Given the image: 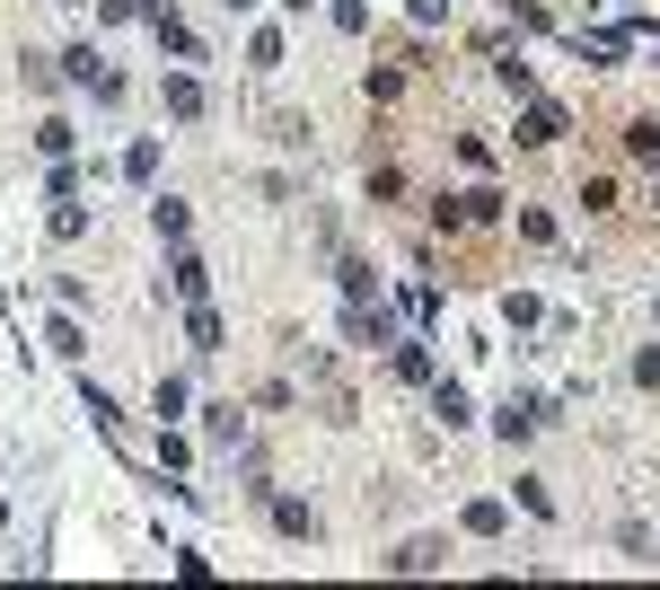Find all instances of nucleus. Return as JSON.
<instances>
[{"label":"nucleus","instance_id":"f257e3e1","mask_svg":"<svg viewBox=\"0 0 660 590\" xmlns=\"http://www.w3.org/2000/svg\"><path fill=\"white\" fill-rule=\"evenodd\" d=\"M432 221H440V230H493V221H502V194H493V186L440 194V203H432Z\"/></svg>","mask_w":660,"mask_h":590},{"label":"nucleus","instance_id":"f03ea898","mask_svg":"<svg viewBox=\"0 0 660 590\" xmlns=\"http://www.w3.org/2000/svg\"><path fill=\"white\" fill-rule=\"evenodd\" d=\"M538 423H547V397H529V388H511V397L493 406V432H502L511 450H529V441H538Z\"/></svg>","mask_w":660,"mask_h":590},{"label":"nucleus","instance_id":"7ed1b4c3","mask_svg":"<svg viewBox=\"0 0 660 590\" xmlns=\"http://www.w3.org/2000/svg\"><path fill=\"white\" fill-rule=\"evenodd\" d=\"M141 18H150V36H159V53H168V62H203V36H194V27H186L168 0H150Z\"/></svg>","mask_w":660,"mask_h":590},{"label":"nucleus","instance_id":"20e7f679","mask_svg":"<svg viewBox=\"0 0 660 590\" xmlns=\"http://www.w3.org/2000/svg\"><path fill=\"white\" fill-rule=\"evenodd\" d=\"M159 107H168L177 123H194L212 98H203V80H194V71H168V80H159Z\"/></svg>","mask_w":660,"mask_h":590},{"label":"nucleus","instance_id":"39448f33","mask_svg":"<svg viewBox=\"0 0 660 590\" xmlns=\"http://www.w3.org/2000/svg\"><path fill=\"white\" fill-rule=\"evenodd\" d=\"M547 141H563V107L529 98V116H520V150H547Z\"/></svg>","mask_w":660,"mask_h":590},{"label":"nucleus","instance_id":"423d86ee","mask_svg":"<svg viewBox=\"0 0 660 590\" xmlns=\"http://www.w3.org/2000/svg\"><path fill=\"white\" fill-rule=\"evenodd\" d=\"M440 564H449V538H414L388 556V573H440Z\"/></svg>","mask_w":660,"mask_h":590},{"label":"nucleus","instance_id":"0eeeda50","mask_svg":"<svg viewBox=\"0 0 660 590\" xmlns=\"http://www.w3.org/2000/svg\"><path fill=\"white\" fill-rule=\"evenodd\" d=\"M168 273H177V291H186V300H212V264H203L194 247H177V256H168Z\"/></svg>","mask_w":660,"mask_h":590},{"label":"nucleus","instance_id":"6e6552de","mask_svg":"<svg viewBox=\"0 0 660 590\" xmlns=\"http://www.w3.org/2000/svg\"><path fill=\"white\" fill-rule=\"evenodd\" d=\"M150 230L168 238V247H186V230H194V212H186L177 194H150Z\"/></svg>","mask_w":660,"mask_h":590},{"label":"nucleus","instance_id":"1a4fd4ad","mask_svg":"<svg viewBox=\"0 0 660 590\" xmlns=\"http://www.w3.org/2000/svg\"><path fill=\"white\" fill-rule=\"evenodd\" d=\"M432 414L449 423V432H467V423H476V406H467V388H458V379H432Z\"/></svg>","mask_w":660,"mask_h":590},{"label":"nucleus","instance_id":"9d476101","mask_svg":"<svg viewBox=\"0 0 660 590\" xmlns=\"http://www.w3.org/2000/svg\"><path fill=\"white\" fill-rule=\"evenodd\" d=\"M186 344H194V353H220V309L212 300H186Z\"/></svg>","mask_w":660,"mask_h":590},{"label":"nucleus","instance_id":"9b49d317","mask_svg":"<svg viewBox=\"0 0 660 590\" xmlns=\"http://www.w3.org/2000/svg\"><path fill=\"white\" fill-rule=\"evenodd\" d=\"M273 529H282V538H318V511L291 502V493H273Z\"/></svg>","mask_w":660,"mask_h":590},{"label":"nucleus","instance_id":"f8f14e48","mask_svg":"<svg viewBox=\"0 0 660 590\" xmlns=\"http://www.w3.org/2000/svg\"><path fill=\"white\" fill-rule=\"evenodd\" d=\"M80 406L98 414V432H107V441H114V432H123V406H114V397H107V388H98V379H80Z\"/></svg>","mask_w":660,"mask_h":590},{"label":"nucleus","instance_id":"ddd939ff","mask_svg":"<svg viewBox=\"0 0 660 590\" xmlns=\"http://www.w3.org/2000/svg\"><path fill=\"white\" fill-rule=\"evenodd\" d=\"M238 432H247V414H238V406H203V441H212V450H229Z\"/></svg>","mask_w":660,"mask_h":590},{"label":"nucleus","instance_id":"4468645a","mask_svg":"<svg viewBox=\"0 0 660 590\" xmlns=\"http://www.w3.org/2000/svg\"><path fill=\"white\" fill-rule=\"evenodd\" d=\"M247 71H282V27H256L247 36Z\"/></svg>","mask_w":660,"mask_h":590},{"label":"nucleus","instance_id":"2eb2a0df","mask_svg":"<svg viewBox=\"0 0 660 590\" xmlns=\"http://www.w3.org/2000/svg\"><path fill=\"white\" fill-rule=\"evenodd\" d=\"M493 80H502L511 98H538V71H529V53H502V62H493Z\"/></svg>","mask_w":660,"mask_h":590},{"label":"nucleus","instance_id":"dca6fc26","mask_svg":"<svg viewBox=\"0 0 660 590\" xmlns=\"http://www.w3.org/2000/svg\"><path fill=\"white\" fill-rule=\"evenodd\" d=\"M186 406H194V388H186V379H159V388H150V414H159V423H177Z\"/></svg>","mask_w":660,"mask_h":590},{"label":"nucleus","instance_id":"f3484780","mask_svg":"<svg viewBox=\"0 0 660 590\" xmlns=\"http://www.w3.org/2000/svg\"><path fill=\"white\" fill-rule=\"evenodd\" d=\"M334 273H343V300H379V273H370V264H361V256H343V264H334Z\"/></svg>","mask_w":660,"mask_h":590},{"label":"nucleus","instance_id":"a211bd4d","mask_svg":"<svg viewBox=\"0 0 660 590\" xmlns=\"http://www.w3.org/2000/svg\"><path fill=\"white\" fill-rule=\"evenodd\" d=\"M71 141H80V132H71L62 116H44V123H36V150H44V159H71Z\"/></svg>","mask_w":660,"mask_h":590},{"label":"nucleus","instance_id":"6ab92c4d","mask_svg":"<svg viewBox=\"0 0 660 590\" xmlns=\"http://www.w3.org/2000/svg\"><path fill=\"white\" fill-rule=\"evenodd\" d=\"M626 150H634V159H660V116H634V123H626Z\"/></svg>","mask_w":660,"mask_h":590},{"label":"nucleus","instance_id":"aec40b11","mask_svg":"<svg viewBox=\"0 0 660 590\" xmlns=\"http://www.w3.org/2000/svg\"><path fill=\"white\" fill-rule=\"evenodd\" d=\"M123 177L150 186V177H159V141H132V150H123Z\"/></svg>","mask_w":660,"mask_h":590},{"label":"nucleus","instance_id":"412c9836","mask_svg":"<svg viewBox=\"0 0 660 590\" xmlns=\"http://www.w3.org/2000/svg\"><path fill=\"white\" fill-rule=\"evenodd\" d=\"M502 18H511L520 36H547V27H554V18H547V9H538V0H502Z\"/></svg>","mask_w":660,"mask_h":590},{"label":"nucleus","instance_id":"4be33fe9","mask_svg":"<svg viewBox=\"0 0 660 590\" xmlns=\"http://www.w3.org/2000/svg\"><path fill=\"white\" fill-rule=\"evenodd\" d=\"M617 547H626L634 564H660V547H652V529H643V520H626V529H617Z\"/></svg>","mask_w":660,"mask_h":590},{"label":"nucleus","instance_id":"5701e85b","mask_svg":"<svg viewBox=\"0 0 660 590\" xmlns=\"http://www.w3.org/2000/svg\"><path fill=\"white\" fill-rule=\"evenodd\" d=\"M511 493H520V511H529V520H554V493H547V484H538V476H520Z\"/></svg>","mask_w":660,"mask_h":590},{"label":"nucleus","instance_id":"b1692460","mask_svg":"<svg viewBox=\"0 0 660 590\" xmlns=\"http://www.w3.org/2000/svg\"><path fill=\"white\" fill-rule=\"evenodd\" d=\"M53 238H89V203L62 194V203H53Z\"/></svg>","mask_w":660,"mask_h":590},{"label":"nucleus","instance_id":"393cba45","mask_svg":"<svg viewBox=\"0 0 660 590\" xmlns=\"http://www.w3.org/2000/svg\"><path fill=\"white\" fill-rule=\"evenodd\" d=\"M467 538H502V502H467Z\"/></svg>","mask_w":660,"mask_h":590},{"label":"nucleus","instance_id":"a878e982","mask_svg":"<svg viewBox=\"0 0 660 590\" xmlns=\"http://www.w3.org/2000/svg\"><path fill=\"white\" fill-rule=\"evenodd\" d=\"M44 344H53V353H62V361H80V353H89V344H80V327H71V318H53V327H44Z\"/></svg>","mask_w":660,"mask_h":590},{"label":"nucleus","instance_id":"bb28decb","mask_svg":"<svg viewBox=\"0 0 660 590\" xmlns=\"http://www.w3.org/2000/svg\"><path fill=\"white\" fill-rule=\"evenodd\" d=\"M361 89H370V107H388V98H397V89H406V71H388V62H379V71H370V80H361Z\"/></svg>","mask_w":660,"mask_h":590},{"label":"nucleus","instance_id":"cd10ccee","mask_svg":"<svg viewBox=\"0 0 660 590\" xmlns=\"http://www.w3.org/2000/svg\"><path fill=\"white\" fill-rule=\"evenodd\" d=\"M502 318H511V327H547V309H538L529 291H511V300H502Z\"/></svg>","mask_w":660,"mask_h":590},{"label":"nucleus","instance_id":"c85d7f7f","mask_svg":"<svg viewBox=\"0 0 660 590\" xmlns=\"http://www.w3.org/2000/svg\"><path fill=\"white\" fill-rule=\"evenodd\" d=\"M334 27H343V36H361V27H370V0H334Z\"/></svg>","mask_w":660,"mask_h":590},{"label":"nucleus","instance_id":"c756f323","mask_svg":"<svg viewBox=\"0 0 660 590\" xmlns=\"http://www.w3.org/2000/svg\"><path fill=\"white\" fill-rule=\"evenodd\" d=\"M634 388H660V353H652V344L634 353Z\"/></svg>","mask_w":660,"mask_h":590},{"label":"nucleus","instance_id":"7c9ffc66","mask_svg":"<svg viewBox=\"0 0 660 590\" xmlns=\"http://www.w3.org/2000/svg\"><path fill=\"white\" fill-rule=\"evenodd\" d=\"M406 9H414V27H440V18H449V0H406Z\"/></svg>","mask_w":660,"mask_h":590},{"label":"nucleus","instance_id":"2f4dec72","mask_svg":"<svg viewBox=\"0 0 660 590\" xmlns=\"http://www.w3.org/2000/svg\"><path fill=\"white\" fill-rule=\"evenodd\" d=\"M282 9H291V18H309V9H318V0H282Z\"/></svg>","mask_w":660,"mask_h":590},{"label":"nucleus","instance_id":"473e14b6","mask_svg":"<svg viewBox=\"0 0 660 590\" xmlns=\"http://www.w3.org/2000/svg\"><path fill=\"white\" fill-rule=\"evenodd\" d=\"M229 9H256V0H229Z\"/></svg>","mask_w":660,"mask_h":590},{"label":"nucleus","instance_id":"72a5a7b5","mask_svg":"<svg viewBox=\"0 0 660 590\" xmlns=\"http://www.w3.org/2000/svg\"><path fill=\"white\" fill-rule=\"evenodd\" d=\"M652 203H660V194H652Z\"/></svg>","mask_w":660,"mask_h":590}]
</instances>
